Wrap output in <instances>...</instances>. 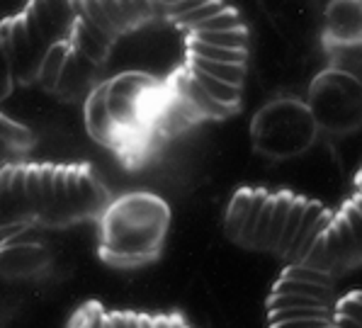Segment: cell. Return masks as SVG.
I'll use <instances>...</instances> for the list:
<instances>
[{
	"label": "cell",
	"mask_w": 362,
	"mask_h": 328,
	"mask_svg": "<svg viewBox=\"0 0 362 328\" xmlns=\"http://www.w3.org/2000/svg\"><path fill=\"white\" fill-rule=\"evenodd\" d=\"M333 214L321 202L292 192L238 190L226 209V233L253 251L306 263Z\"/></svg>",
	"instance_id": "cell-1"
},
{
	"label": "cell",
	"mask_w": 362,
	"mask_h": 328,
	"mask_svg": "<svg viewBox=\"0 0 362 328\" xmlns=\"http://www.w3.org/2000/svg\"><path fill=\"white\" fill-rule=\"evenodd\" d=\"M170 209L158 194L132 192L117 197L100 214V253L122 268H134L160 253Z\"/></svg>",
	"instance_id": "cell-2"
},
{
	"label": "cell",
	"mask_w": 362,
	"mask_h": 328,
	"mask_svg": "<svg viewBox=\"0 0 362 328\" xmlns=\"http://www.w3.org/2000/svg\"><path fill=\"white\" fill-rule=\"evenodd\" d=\"M74 10L76 25L69 42L100 66L115 42L158 15L153 0H74Z\"/></svg>",
	"instance_id": "cell-3"
},
{
	"label": "cell",
	"mask_w": 362,
	"mask_h": 328,
	"mask_svg": "<svg viewBox=\"0 0 362 328\" xmlns=\"http://www.w3.org/2000/svg\"><path fill=\"white\" fill-rule=\"evenodd\" d=\"M319 124L306 100L280 95L255 112L250 124V141L255 153L270 160L299 158L319 139Z\"/></svg>",
	"instance_id": "cell-4"
},
{
	"label": "cell",
	"mask_w": 362,
	"mask_h": 328,
	"mask_svg": "<svg viewBox=\"0 0 362 328\" xmlns=\"http://www.w3.org/2000/svg\"><path fill=\"white\" fill-rule=\"evenodd\" d=\"M319 129L328 134H353L362 127V78L348 69H324L306 93Z\"/></svg>",
	"instance_id": "cell-5"
},
{
	"label": "cell",
	"mask_w": 362,
	"mask_h": 328,
	"mask_svg": "<svg viewBox=\"0 0 362 328\" xmlns=\"http://www.w3.org/2000/svg\"><path fill=\"white\" fill-rule=\"evenodd\" d=\"M0 39L8 52L10 66H13L15 81L22 86L39 81V69H42L44 54L52 44L42 35L27 30L25 15H13V18L0 20Z\"/></svg>",
	"instance_id": "cell-6"
},
{
	"label": "cell",
	"mask_w": 362,
	"mask_h": 328,
	"mask_svg": "<svg viewBox=\"0 0 362 328\" xmlns=\"http://www.w3.org/2000/svg\"><path fill=\"white\" fill-rule=\"evenodd\" d=\"M321 39L328 49L362 47V0H331L321 10Z\"/></svg>",
	"instance_id": "cell-7"
},
{
	"label": "cell",
	"mask_w": 362,
	"mask_h": 328,
	"mask_svg": "<svg viewBox=\"0 0 362 328\" xmlns=\"http://www.w3.org/2000/svg\"><path fill=\"white\" fill-rule=\"evenodd\" d=\"M98 71L100 64H95L90 57H86L83 52L71 44V52L64 61V69L59 74V81L54 86L52 95L66 102H76V100H86L90 95V90L98 86Z\"/></svg>",
	"instance_id": "cell-8"
},
{
	"label": "cell",
	"mask_w": 362,
	"mask_h": 328,
	"mask_svg": "<svg viewBox=\"0 0 362 328\" xmlns=\"http://www.w3.org/2000/svg\"><path fill=\"white\" fill-rule=\"evenodd\" d=\"M25 10L35 18L49 44L69 42L76 25L74 0H27Z\"/></svg>",
	"instance_id": "cell-9"
},
{
	"label": "cell",
	"mask_w": 362,
	"mask_h": 328,
	"mask_svg": "<svg viewBox=\"0 0 362 328\" xmlns=\"http://www.w3.org/2000/svg\"><path fill=\"white\" fill-rule=\"evenodd\" d=\"M263 8L277 30L289 39L309 37V32L316 27V13L321 15L311 0H263Z\"/></svg>",
	"instance_id": "cell-10"
},
{
	"label": "cell",
	"mask_w": 362,
	"mask_h": 328,
	"mask_svg": "<svg viewBox=\"0 0 362 328\" xmlns=\"http://www.w3.org/2000/svg\"><path fill=\"white\" fill-rule=\"evenodd\" d=\"M83 117H86V129L88 134L95 139L98 144L112 148L117 146V131L112 124V117L107 110V86L100 81L90 90V95L83 100Z\"/></svg>",
	"instance_id": "cell-11"
},
{
	"label": "cell",
	"mask_w": 362,
	"mask_h": 328,
	"mask_svg": "<svg viewBox=\"0 0 362 328\" xmlns=\"http://www.w3.org/2000/svg\"><path fill=\"white\" fill-rule=\"evenodd\" d=\"M69 52H71V42H57L47 49V54H44L37 83L47 93H52L54 86H57L59 74H61V69H64V61H66V57H69Z\"/></svg>",
	"instance_id": "cell-12"
},
{
	"label": "cell",
	"mask_w": 362,
	"mask_h": 328,
	"mask_svg": "<svg viewBox=\"0 0 362 328\" xmlns=\"http://www.w3.org/2000/svg\"><path fill=\"white\" fill-rule=\"evenodd\" d=\"M0 139L13 148L15 156L27 153L35 146V134H32V129L20 124L18 119H10V117L3 112H0Z\"/></svg>",
	"instance_id": "cell-13"
},
{
	"label": "cell",
	"mask_w": 362,
	"mask_h": 328,
	"mask_svg": "<svg viewBox=\"0 0 362 328\" xmlns=\"http://www.w3.org/2000/svg\"><path fill=\"white\" fill-rule=\"evenodd\" d=\"M25 190L32 216L39 219V212H42V173H39V165H27L25 168Z\"/></svg>",
	"instance_id": "cell-14"
},
{
	"label": "cell",
	"mask_w": 362,
	"mask_h": 328,
	"mask_svg": "<svg viewBox=\"0 0 362 328\" xmlns=\"http://www.w3.org/2000/svg\"><path fill=\"white\" fill-rule=\"evenodd\" d=\"M105 324H107V314L98 304H88L83 311H78L71 328H105Z\"/></svg>",
	"instance_id": "cell-15"
},
{
	"label": "cell",
	"mask_w": 362,
	"mask_h": 328,
	"mask_svg": "<svg viewBox=\"0 0 362 328\" xmlns=\"http://www.w3.org/2000/svg\"><path fill=\"white\" fill-rule=\"evenodd\" d=\"M15 74H13V66H10V59H8V52L3 47V39H0V102L13 93L15 88Z\"/></svg>",
	"instance_id": "cell-16"
},
{
	"label": "cell",
	"mask_w": 362,
	"mask_h": 328,
	"mask_svg": "<svg viewBox=\"0 0 362 328\" xmlns=\"http://www.w3.org/2000/svg\"><path fill=\"white\" fill-rule=\"evenodd\" d=\"M336 314H343V316H348V319L362 324V292H350L348 297H343L341 302H338Z\"/></svg>",
	"instance_id": "cell-17"
},
{
	"label": "cell",
	"mask_w": 362,
	"mask_h": 328,
	"mask_svg": "<svg viewBox=\"0 0 362 328\" xmlns=\"http://www.w3.org/2000/svg\"><path fill=\"white\" fill-rule=\"evenodd\" d=\"M333 324V319H292L280 321V324H270V328H324Z\"/></svg>",
	"instance_id": "cell-18"
},
{
	"label": "cell",
	"mask_w": 362,
	"mask_h": 328,
	"mask_svg": "<svg viewBox=\"0 0 362 328\" xmlns=\"http://www.w3.org/2000/svg\"><path fill=\"white\" fill-rule=\"evenodd\" d=\"M153 328H185V324L177 316H156Z\"/></svg>",
	"instance_id": "cell-19"
},
{
	"label": "cell",
	"mask_w": 362,
	"mask_h": 328,
	"mask_svg": "<svg viewBox=\"0 0 362 328\" xmlns=\"http://www.w3.org/2000/svg\"><path fill=\"white\" fill-rule=\"evenodd\" d=\"M333 324H336L338 328H362V324H358V321H353V319H348V316H343V314L333 316Z\"/></svg>",
	"instance_id": "cell-20"
},
{
	"label": "cell",
	"mask_w": 362,
	"mask_h": 328,
	"mask_svg": "<svg viewBox=\"0 0 362 328\" xmlns=\"http://www.w3.org/2000/svg\"><path fill=\"white\" fill-rule=\"evenodd\" d=\"M13 156H15V151L8 146V144L3 141V139H0V158H5V160L10 163V158H13Z\"/></svg>",
	"instance_id": "cell-21"
},
{
	"label": "cell",
	"mask_w": 362,
	"mask_h": 328,
	"mask_svg": "<svg viewBox=\"0 0 362 328\" xmlns=\"http://www.w3.org/2000/svg\"><path fill=\"white\" fill-rule=\"evenodd\" d=\"M139 328H153L151 316H139Z\"/></svg>",
	"instance_id": "cell-22"
},
{
	"label": "cell",
	"mask_w": 362,
	"mask_h": 328,
	"mask_svg": "<svg viewBox=\"0 0 362 328\" xmlns=\"http://www.w3.org/2000/svg\"><path fill=\"white\" fill-rule=\"evenodd\" d=\"M129 328H139V316L136 314H129Z\"/></svg>",
	"instance_id": "cell-23"
},
{
	"label": "cell",
	"mask_w": 362,
	"mask_h": 328,
	"mask_svg": "<svg viewBox=\"0 0 362 328\" xmlns=\"http://www.w3.org/2000/svg\"><path fill=\"white\" fill-rule=\"evenodd\" d=\"M311 3H314V5H316V8H319V10H324L326 5L331 3V0H311Z\"/></svg>",
	"instance_id": "cell-24"
},
{
	"label": "cell",
	"mask_w": 362,
	"mask_h": 328,
	"mask_svg": "<svg viewBox=\"0 0 362 328\" xmlns=\"http://www.w3.org/2000/svg\"><path fill=\"white\" fill-rule=\"evenodd\" d=\"M8 165H10V163H8V160H5V158H0V173H3V170H5V168H8Z\"/></svg>",
	"instance_id": "cell-25"
},
{
	"label": "cell",
	"mask_w": 362,
	"mask_h": 328,
	"mask_svg": "<svg viewBox=\"0 0 362 328\" xmlns=\"http://www.w3.org/2000/svg\"><path fill=\"white\" fill-rule=\"evenodd\" d=\"M105 328H115L112 326V316H107V324H105Z\"/></svg>",
	"instance_id": "cell-26"
}]
</instances>
